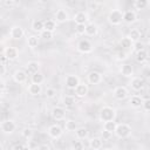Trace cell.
Listing matches in <instances>:
<instances>
[{
	"instance_id": "cell-1",
	"label": "cell",
	"mask_w": 150,
	"mask_h": 150,
	"mask_svg": "<svg viewBox=\"0 0 150 150\" xmlns=\"http://www.w3.org/2000/svg\"><path fill=\"white\" fill-rule=\"evenodd\" d=\"M98 117H100V120H101L103 123H104V122H109V121H115V117H116V110H115L112 107L104 105V107L100 110Z\"/></svg>"
},
{
	"instance_id": "cell-2",
	"label": "cell",
	"mask_w": 150,
	"mask_h": 150,
	"mask_svg": "<svg viewBox=\"0 0 150 150\" xmlns=\"http://www.w3.org/2000/svg\"><path fill=\"white\" fill-rule=\"evenodd\" d=\"M114 134L118 137V138H127L131 135V127L127 123H120V124H116V128H115V131Z\"/></svg>"
},
{
	"instance_id": "cell-3",
	"label": "cell",
	"mask_w": 150,
	"mask_h": 150,
	"mask_svg": "<svg viewBox=\"0 0 150 150\" xmlns=\"http://www.w3.org/2000/svg\"><path fill=\"white\" fill-rule=\"evenodd\" d=\"M122 18H123V12L121 9H111L108 14V21L112 26L120 25L123 21Z\"/></svg>"
},
{
	"instance_id": "cell-4",
	"label": "cell",
	"mask_w": 150,
	"mask_h": 150,
	"mask_svg": "<svg viewBox=\"0 0 150 150\" xmlns=\"http://www.w3.org/2000/svg\"><path fill=\"white\" fill-rule=\"evenodd\" d=\"M77 50L82 54H88L93 50V43L88 39H82L77 43Z\"/></svg>"
},
{
	"instance_id": "cell-5",
	"label": "cell",
	"mask_w": 150,
	"mask_h": 150,
	"mask_svg": "<svg viewBox=\"0 0 150 150\" xmlns=\"http://www.w3.org/2000/svg\"><path fill=\"white\" fill-rule=\"evenodd\" d=\"M0 128H1V131L4 134H12V132L15 131L16 124H15V122L13 120H6V121L1 122Z\"/></svg>"
},
{
	"instance_id": "cell-6",
	"label": "cell",
	"mask_w": 150,
	"mask_h": 150,
	"mask_svg": "<svg viewBox=\"0 0 150 150\" xmlns=\"http://www.w3.org/2000/svg\"><path fill=\"white\" fill-rule=\"evenodd\" d=\"M64 82H66V87H67L68 89H73V90H74V89L76 88V86L80 83V79H79L76 75L69 74V75L66 76Z\"/></svg>"
},
{
	"instance_id": "cell-7",
	"label": "cell",
	"mask_w": 150,
	"mask_h": 150,
	"mask_svg": "<svg viewBox=\"0 0 150 150\" xmlns=\"http://www.w3.org/2000/svg\"><path fill=\"white\" fill-rule=\"evenodd\" d=\"M52 116H53V118L55 121H63L64 117H66V110H64V108L59 107V105L54 107L52 109Z\"/></svg>"
},
{
	"instance_id": "cell-8",
	"label": "cell",
	"mask_w": 150,
	"mask_h": 150,
	"mask_svg": "<svg viewBox=\"0 0 150 150\" xmlns=\"http://www.w3.org/2000/svg\"><path fill=\"white\" fill-rule=\"evenodd\" d=\"M62 134H63V130L59 124H53L48 128V135L54 139L60 138L62 136Z\"/></svg>"
},
{
	"instance_id": "cell-9",
	"label": "cell",
	"mask_w": 150,
	"mask_h": 150,
	"mask_svg": "<svg viewBox=\"0 0 150 150\" xmlns=\"http://www.w3.org/2000/svg\"><path fill=\"white\" fill-rule=\"evenodd\" d=\"M128 95H129V91H128V89H127L125 87L120 86V87H116V88L114 89V97H115L116 100L122 101V100L127 98Z\"/></svg>"
},
{
	"instance_id": "cell-10",
	"label": "cell",
	"mask_w": 150,
	"mask_h": 150,
	"mask_svg": "<svg viewBox=\"0 0 150 150\" xmlns=\"http://www.w3.org/2000/svg\"><path fill=\"white\" fill-rule=\"evenodd\" d=\"M9 35H11V38L14 39V40H20V39L23 38L25 30H23V28L20 27V26H13V27L11 28V30H9Z\"/></svg>"
},
{
	"instance_id": "cell-11",
	"label": "cell",
	"mask_w": 150,
	"mask_h": 150,
	"mask_svg": "<svg viewBox=\"0 0 150 150\" xmlns=\"http://www.w3.org/2000/svg\"><path fill=\"white\" fill-rule=\"evenodd\" d=\"M13 80L19 84L25 83L27 81V73L25 70H22V69H16L13 73Z\"/></svg>"
},
{
	"instance_id": "cell-12",
	"label": "cell",
	"mask_w": 150,
	"mask_h": 150,
	"mask_svg": "<svg viewBox=\"0 0 150 150\" xmlns=\"http://www.w3.org/2000/svg\"><path fill=\"white\" fill-rule=\"evenodd\" d=\"M87 80H88V82H89L90 84H98V83H101V81H102V74H101L100 71L93 70V71H90V73L88 74Z\"/></svg>"
},
{
	"instance_id": "cell-13",
	"label": "cell",
	"mask_w": 150,
	"mask_h": 150,
	"mask_svg": "<svg viewBox=\"0 0 150 150\" xmlns=\"http://www.w3.org/2000/svg\"><path fill=\"white\" fill-rule=\"evenodd\" d=\"M69 19V15H68V12L66 9H57L55 12V22H59V23H64L67 22Z\"/></svg>"
},
{
	"instance_id": "cell-14",
	"label": "cell",
	"mask_w": 150,
	"mask_h": 150,
	"mask_svg": "<svg viewBox=\"0 0 150 150\" xmlns=\"http://www.w3.org/2000/svg\"><path fill=\"white\" fill-rule=\"evenodd\" d=\"M4 55H5V57H6L7 60L13 61V60L18 59V56H19V50H18L16 47H6Z\"/></svg>"
},
{
	"instance_id": "cell-15",
	"label": "cell",
	"mask_w": 150,
	"mask_h": 150,
	"mask_svg": "<svg viewBox=\"0 0 150 150\" xmlns=\"http://www.w3.org/2000/svg\"><path fill=\"white\" fill-rule=\"evenodd\" d=\"M74 21L76 25H86L88 21V14L83 11H80L77 13H75L74 15Z\"/></svg>"
},
{
	"instance_id": "cell-16",
	"label": "cell",
	"mask_w": 150,
	"mask_h": 150,
	"mask_svg": "<svg viewBox=\"0 0 150 150\" xmlns=\"http://www.w3.org/2000/svg\"><path fill=\"white\" fill-rule=\"evenodd\" d=\"M88 86L86 84V83H79L77 86H76V88L74 89V91H75V95L77 96V97H86L87 96V94H88Z\"/></svg>"
},
{
	"instance_id": "cell-17",
	"label": "cell",
	"mask_w": 150,
	"mask_h": 150,
	"mask_svg": "<svg viewBox=\"0 0 150 150\" xmlns=\"http://www.w3.org/2000/svg\"><path fill=\"white\" fill-rule=\"evenodd\" d=\"M39 69H40V63H39V62H36V61H29V62H27V64H26V70H25V71H26L27 74L33 75V74L38 73Z\"/></svg>"
},
{
	"instance_id": "cell-18",
	"label": "cell",
	"mask_w": 150,
	"mask_h": 150,
	"mask_svg": "<svg viewBox=\"0 0 150 150\" xmlns=\"http://www.w3.org/2000/svg\"><path fill=\"white\" fill-rule=\"evenodd\" d=\"M130 86H131V89L135 90V91H139L143 89L144 87V81L142 77H132L131 82H130Z\"/></svg>"
},
{
	"instance_id": "cell-19",
	"label": "cell",
	"mask_w": 150,
	"mask_h": 150,
	"mask_svg": "<svg viewBox=\"0 0 150 150\" xmlns=\"http://www.w3.org/2000/svg\"><path fill=\"white\" fill-rule=\"evenodd\" d=\"M137 19V15L134 11H125L123 12V18L122 20L125 22V23H134Z\"/></svg>"
},
{
	"instance_id": "cell-20",
	"label": "cell",
	"mask_w": 150,
	"mask_h": 150,
	"mask_svg": "<svg viewBox=\"0 0 150 150\" xmlns=\"http://www.w3.org/2000/svg\"><path fill=\"white\" fill-rule=\"evenodd\" d=\"M102 145H103V139L101 137H93L89 141V146L93 150H100L102 149Z\"/></svg>"
},
{
	"instance_id": "cell-21",
	"label": "cell",
	"mask_w": 150,
	"mask_h": 150,
	"mask_svg": "<svg viewBox=\"0 0 150 150\" xmlns=\"http://www.w3.org/2000/svg\"><path fill=\"white\" fill-rule=\"evenodd\" d=\"M27 91L32 95V96H38L42 93V87L41 84H35V83H30L27 88Z\"/></svg>"
},
{
	"instance_id": "cell-22",
	"label": "cell",
	"mask_w": 150,
	"mask_h": 150,
	"mask_svg": "<svg viewBox=\"0 0 150 150\" xmlns=\"http://www.w3.org/2000/svg\"><path fill=\"white\" fill-rule=\"evenodd\" d=\"M88 135H89V131L84 127H77V129L75 130V136L77 139H84L88 137Z\"/></svg>"
},
{
	"instance_id": "cell-23",
	"label": "cell",
	"mask_w": 150,
	"mask_h": 150,
	"mask_svg": "<svg viewBox=\"0 0 150 150\" xmlns=\"http://www.w3.org/2000/svg\"><path fill=\"white\" fill-rule=\"evenodd\" d=\"M120 71L124 77H131L134 75V69L130 64H122V67L120 68Z\"/></svg>"
},
{
	"instance_id": "cell-24",
	"label": "cell",
	"mask_w": 150,
	"mask_h": 150,
	"mask_svg": "<svg viewBox=\"0 0 150 150\" xmlns=\"http://www.w3.org/2000/svg\"><path fill=\"white\" fill-rule=\"evenodd\" d=\"M84 34L88 36H95L97 34V26L94 23H87L86 29H84Z\"/></svg>"
},
{
	"instance_id": "cell-25",
	"label": "cell",
	"mask_w": 150,
	"mask_h": 150,
	"mask_svg": "<svg viewBox=\"0 0 150 150\" xmlns=\"http://www.w3.org/2000/svg\"><path fill=\"white\" fill-rule=\"evenodd\" d=\"M142 102H143V100H142V97L138 96V95H134V96H131L130 100H129V103H130V105H131L132 108H141V107H142Z\"/></svg>"
},
{
	"instance_id": "cell-26",
	"label": "cell",
	"mask_w": 150,
	"mask_h": 150,
	"mask_svg": "<svg viewBox=\"0 0 150 150\" xmlns=\"http://www.w3.org/2000/svg\"><path fill=\"white\" fill-rule=\"evenodd\" d=\"M56 28V22L53 19H47L46 21H43V29L48 30V32H54Z\"/></svg>"
},
{
	"instance_id": "cell-27",
	"label": "cell",
	"mask_w": 150,
	"mask_h": 150,
	"mask_svg": "<svg viewBox=\"0 0 150 150\" xmlns=\"http://www.w3.org/2000/svg\"><path fill=\"white\" fill-rule=\"evenodd\" d=\"M134 43L135 42H137V41H139V38H141V32L137 29V28H132L131 30H130V33H129V36H128Z\"/></svg>"
},
{
	"instance_id": "cell-28",
	"label": "cell",
	"mask_w": 150,
	"mask_h": 150,
	"mask_svg": "<svg viewBox=\"0 0 150 150\" xmlns=\"http://www.w3.org/2000/svg\"><path fill=\"white\" fill-rule=\"evenodd\" d=\"M27 45L29 48H35L39 45V36L38 35H29L27 38Z\"/></svg>"
},
{
	"instance_id": "cell-29",
	"label": "cell",
	"mask_w": 150,
	"mask_h": 150,
	"mask_svg": "<svg viewBox=\"0 0 150 150\" xmlns=\"http://www.w3.org/2000/svg\"><path fill=\"white\" fill-rule=\"evenodd\" d=\"M146 60H148V53H146L145 49L139 50V52H136V61H137V62L144 63Z\"/></svg>"
},
{
	"instance_id": "cell-30",
	"label": "cell",
	"mask_w": 150,
	"mask_h": 150,
	"mask_svg": "<svg viewBox=\"0 0 150 150\" xmlns=\"http://www.w3.org/2000/svg\"><path fill=\"white\" fill-rule=\"evenodd\" d=\"M45 81V76L42 73L38 71L35 74L32 75V83H35V84H42V82Z\"/></svg>"
},
{
	"instance_id": "cell-31",
	"label": "cell",
	"mask_w": 150,
	"mask_h": 150,
	"mask_svg": "<svg viewBox=\"0 0 150 150\" xmlns=\"http://www.w3.org/2000/svg\"><path fill=\"white\" fill-rule=\"evenodd\" d=\"M32 29L34 32H38V33H41L43 30V21L42 20H34L32 22Z\"/></svg>"
},
{
	"instance_id": "cell-32",
	"label": "cell",
	"mask_w": 150,
	"mask_h": 150,
	"mask_svg": "<svg viewBox=\"0 0 150 150\" xmlns=\"http://www.w3.org/2000/svg\"><path fill=\"white\" fill-rule=\"evenodd\" d=\"M116 122L115 121H109V122H104L103 123V130L105 131H109V132H114L115 131V128H116Z\"/></svg>"
},
{
	"instance_id": "cell-33",
	"label": "cell",
	"mask_w": 150,
	"mask_h": 150,
	"mask_svg": "<svg viewBox=\"0 0 150 150\" xmlns=\"http://www.w3.org/2000/svg\"><path fill=\"white\" fill-rule=\"evenodd\" d=\"M64 128L67 131H75L77 129V123L74 120H68L64 123Z\"/></svg>"
},
{
	"instance_id": "cell-34",
	"label": "cell",
	"mask_w": 150,
	"mask_h": 150,
	"mask_svg": "<svg viewBox=\"0 0 150 150\" xmlns=\"http://www.w3.org/2000/svg\"><path fill=\"white\" fill-rule=\"evenodd\" d=\"M120 45H121V47H122V48L128 49V48H131V47H132L134 42H132L128 36H124V38H122V40L120 41Z\"/></svg>"
},
{
	"instance_id": "cell-35",
	"label": "cell",
	"mask_w": 150,
	"mask_h": 150,
	"mask_svg": "<svg viewBox=\"0 0 150 150\" xmlns=\"http://www.w3.org/2000/svg\"><path fill=\"white\" fill-rule=\"evenodd\" d=\"M146 6H148V1H146V0H136V1L134 2V7H135L137 11H142V9H144Z\"/></svg>"
},
{
	"instance_id": "cell-36",
	"label": "cell",
	"mask_w": 150,
	"mask_h": 150,
	"mask_svg": "<svg viewBox=\"0 0 150 150\" xmlns=\"http://www.w3.org/2000/svg\"><path fill=\"white\" fill-rule=\"evenodd\" d=\"M63 103L66 107H71L75 104V97L73 95H66L63 97Z\"/></svg>"
},
{
	"instance_id": "cell-37",
	"label": "cell",
	"mask_w": 150,
	"mask_h": 150,
	"mask_svg": "<svg viewBox=\"0 0 150 150\" xmlns=\"http://www.w3.org/2000/svg\"><path fill=\"white\" fill-rule=\"evenodd\" d=\"M40 38H42V39H43V40H46V41H49V40H52V39H53V33L43 29V30L40 33Z\"/></svg>"
},
{
	"instance_id": "cell-38",
	"label": "cell",
	"mask_w": 150,
	"mask_h": 150,
	"mask_svg": "<svg viewBox=\"0 0 150 150\" xmlns=\"http://www.w3.org/2000/svg\"><path fill=\"white\" fill-rule=\"evenodd\" d=\"M45 95H46V97H47V98H53V97H55V95H56V89H55V88L49 87V88H47V89H46Z\"/></svg>"
},
{
	"instance_id": "cell-39",
	"label": "cell",
	"mask_w": 150,
	"mask_h": 150,
	"mask_svg": "<svg viewBox=\"0 0 150 150\" xmlns=\"http://www.w3.org/2000/svg\"><path fill=\"white\" fill-rule=\"evenodd\" d=\"M22 136L25 137V138H32L33 137V130L30 129V128H25L23 130H22Z\"/></svg>"
},
{
	"instance_id": "cell-40",
	"label": "cell",
	"mask_w": 150,
	"mask_h": 150,
	"mask_svg": "<svg viewBox=\"0 0 150 150\" xmlns=\"http://www.w3.org/2000/svg\"><path fill=\"white\" fill-rule=\"evenodd\" d=\"M83 148H84V145H83L81 139L74 141V143H73V149L74 150H83Z\"/></svg>"
},
{
	"instance_id": "cell-41",
	"label": "cell",
	"mask_w": 150,
	"mask_h": 150,
	"mask_svg": "<svg viewBox=\"0 0 150 150\" xmlns=\"http://www.w3.org/2000/svg\"><path fill=\"white\" fill-rule=\"evenodd\" d=\"M86 29V25H76L75 26V32L77 35H83Z\"/></svg>"
},
{
	"instance_id": "cell-42",
	"label": "cell",
	"mask_w": 150,
	"mask_h": 150,
	"mask_svg": "<svg viewBox=\"0 0 150 150\" xmlns=\"http://www.w3.org/2000/svg\"><path fill=\"white\" fill-rule=\"evenodd\" d=\"M142 108H143V110H144L145 112L150 111V100H149V98L143 100V102H142Z\"/></svg>"
},
{
	"instance_id": "cell-43",
	"label": "cell",
	"mask_w": 150,
	"mask_h": 150,
	"mask_svg": "<svg viewBox=\"0 0 150 150\" xmlns=\"http://www.w3.org/2000/svg\"><path fill=\"white\" fill-rule=\"evenodd\" d=\"M132 47H134V49H135L136 52H139V50H143V49H144V43L137 41V42H135V43L132 45Z\"/></svg>"
},
{
	"instance_id": "cell-44",
	"label": "cell",
	"mask_w": 150,
	"mask_h": 150,
	"mask_svg": "<svg viewBox=\"0 0 150 150\" xmlns=\"http://www.w3.org/2000/svg\"><path fill=\"white\" fill-rule=\"evenodd\" d=\"M128 54L124 52V50H120V52H117V54H116V56H117V60H125L128 56H127Z\"/></svg>"
},
{
	"instance_id": "cell-45",
	"label": "cell",
	"mask_w": 150,
	"mask_h": 150,
	"mask_svg": "<svg viewBox=\"0 0 150 150\" xmlns=\"http://www.w3.org/2000/svg\"><path fill=\"white\" fill-rule=\"evenodd\" d=\"M12 150H26V149H25V145H23V144H21V143H16V144L13 145Z\"/></svg>"
},
{
	"instance_id": "cell-46",
	"label": "cell",
	"mask_w": 150,
	"mask_h": 150,
	"mask_svg": "<svg viewBox=\"0 0 150 150\" xmlns=\"http://www.w3.org/2000/svg\"><path fill=\"white\" fill-rule=\"evenodd\" d=\"M4 4H5L6 6H9V7H12V6H15V5H18V1H14V0H5V1H4Z\"/></svg>"
},
{
	"instance_id": "cell-47",
	"label": "cell",
	"mask_w": 150,
	"mask_h": 150,
	"mask_svg": "<svg viewBox=\"0 0 150 150\" xmlns=\"http://www.w3.org/2000/svg\"><path fill=\"white\" fill-rule=\"evenodd\" d=\"M111 135H112V134L109 132V131H105V130L102 131V138H103V139H109V138L111 137Z\"/></svg>"
},
{
	"instance_id": "cell-48",
	"label": "cell",
	"mask_w": 150,
	"mask_h": 150,
	"mask_svg": "<svg viewBox=\"0 0 150 150\" xmlns=\"http://www.w3.org/2000/svg\"><path fill=\"white\" fill-rule=\"evenodd\" d=\"M36 150H50V146L48 144H40Z\"/></svg>"
},
{
	"instance_id": "cell-49",
	"label": "cell",
	"mask_w": 150,
	"mask_h": 150,
	"mask_svg": "<svg viewBox=\"0 0 150 150\" xmlns=\"http://www.w3.org/2000/svg\"><path fill=\"white\" fill-rule=\"evenodd\" d=\"M5 73H6V67H5V64L0 63V76L5 75Z\"/></svg>"
},
{
	"instance_id": "cell-50",
	"label": "cell",
	"mask_w": 150,
	"mask_h": 150,
	"mask_svg": "<svg viewBox=\"0 0 150 150\" xmlns=\"http://www.w3.org/2000/svg\"><path fill=\"white\" fill-rule=\"evenodd\" d=\"M5 49H6V47L2 43H0V54H4L5 53Z\"/></svg>"
},
{
	"instance_id": "cell-51",
	"label": "cell",
	"mask_w": 150,
	"mask_h": 150,
	"mask_svg": "<svg viewBox=\"0 0 150 150\" xmlns=\"http://www.w3.org/2000/svg\"><path fill=\"white\" fill-rule=\"evenodd\" d=\"M0 150H2V145L1 144H0Z\"/></svg>"
},
{
	"instance_id": "cell-52",
	"label": "cell",
	"mask_w": 150,
	"mask_h": 150,
	"mask_svg": "<svg viewBox=\"0 0 150 150\" xmlns=\"http://www.w3.org/2000/svg\"><path fill=\"white\" fill-rule=\"evenodd\" d=\"M104 150H114V149H104Z\"/></svg>"
},
{
	"instance_id": "cell-53",
	"label": "cell",
	"mask_w": 150,
	"mask_h": 150,
	"mask_svg": "<svg viewBox=\"0 0 150 150\" xmlns=\"http://www.w3.org/2000/svg\"><path fill=\"white\" fill-rule=\"evenodd\" d=\"M0 96H1V90H0Z\"/></svg>"
},
{
	"instance_id": "cell-54",
	"label": "cell",
	"mask_w": 150,
	"mask_h": 150,
	"mask_svg": "<svg viewBox=\"0 0 150 150\" xmlns=\"http://www.w3.org/2000/svg\"><path fill=\"white\" fill-rule=\"evenodd\" d=\"M60 150H62V149H60Z\"/></svg>"
}]
</instances>
